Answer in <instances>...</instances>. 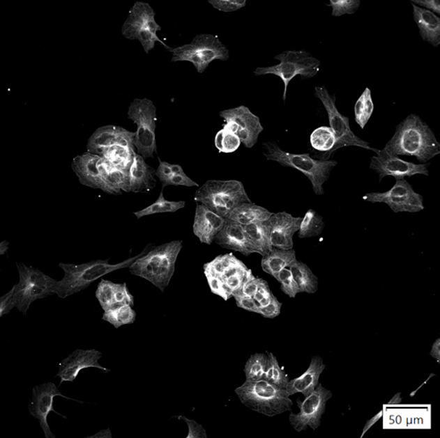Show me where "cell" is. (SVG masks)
<instances>
[{
  "mask_svg": "<svg viewBox=\"0 0 440 438\" xmlns=\"http://www.w3.org/2000/svg\"><path fill=\"white\" fill-rule=\"evenodd\" d=\"M384 150L397 157H416L426 163L440 154V144L429 125L416 114H410L397 126Z\"/></svg>",
  "mask_w": 440,
  "mask_h": 438,
  "instance_id": "1",
  "label": "cell"
},
{
  "mask_svg": "<svg viewBox=\"0 0 440 438\" xmlns=\"http://www.w3.org/2000/svg\"><path fill=\"white\" fill-rule=\"evenodd\" d=\"M151 247L150 244L145 247L140 255L131 257L116 265H110L109 259L94 260V261L82 263V265L60 263L59 266L64 271L65 276L56 283L54 288V293L59 298L66 299L73 295L84 291L103 276L112 274L118 269H129L136 260L151 249Z\"/></svg>",
  "mask_w": 440,
  "mask_h": 438,
  "instance_id": "2",
  "label": "cell"
},
{
  "mask_svg": "<svg viewBox=\"0 0 440 438\" xmlns=\"http://www.w3.org/2000/svg\"><path fill=\"white\" fill-rule=\"evenodd\" d=\"M183 249V241L175 240L155 247L130 266L131 274L146 279L164 292L170 283L177 257Z\"/></svg>",
  "mask_w": 440,
  "mask_h": 438,
  "instance_id": "3",
  "label": "cell"
},
{
  "mask_svg": "<svg viewBox=\"0 0 440 438\" xmlns=\"http://www.w3.org/2000/svg\"><path fill=\"white\" fill-rule=\"evenodd\" d=\"M235 393L245 407L268 417H274L292 409L293 402L286 389L264 380H245L242 386L236 389Z\"/></svg>",
  "mask_w": 440,
  "mask_h": 438,
  "instance_id": "4",
  "label": "cell"
},
{
  "mask_svg": "<svg viewBox=\"0 0 440 438\" xmlns=\"http://www.w3.org/2000/svg\"><path fill=\"white\" fill-rule=\"evenodd\" d=\"M264 155L267 160L277 162L285 167L293 168L301 171L312 182L313 191L316 195L324 194L323 184L329 179L332 170L337 166L335 161H321L314 159L309 154H290L282 150L277 144L266 142L264 146Z\"/></svg>",
  "mask_w": 440,
  "mask_h": 438,
  "instance_id": "5",
  "label": "cell"
},
{
  "mask_svg": "<svg viewBox=\"0 0 440 438\" xmlns=\"http://www.w3.org/2000/svg\"><path fill=\"white\" fill-rule=\"evenodd\" d=\"M195 200L226 219L236 206L252 202L243 184L235 180H208L196 191Z\"/></svg>",
  "mask_w": 440,
  "mask_h": 438,
  "instance_id": "6",
  "label": "cell"
},
{
  "mask_svg": "<svg viewBox=\"0 0 440 438\" xmlns=\"http://www.w3.org/2000/svg\"><path fill=\"white\" fill-rule=\"evenodd\" d=\"M167 49L172 53L171 61L192 63L199 74L205 72L214 60L227 61L229 58V49L213 34H200L192 42L177 47H167Z\"/></svg>",
  "mask_w": 440,
  "mask_h": 438,
  "instance_id": "7",
  "label": "cell"
},
{
  "mask_svg": "<svg viewBox=\"0 0 440 438\" xmlns=\"http://www.w3.org/2000/svg\"><path fill=\"white\" fill-rule=\"evenodd\" d=\"M128 119L137 125L135 148L144 158H153L158 153L156 142L157 109L148 98H135L128 109Z\"/></svg>",
  "mask_w": 440,
  "mask_h": 438,
  "instance_id": "8",
  "label": "cell"
},
{
  "mask_svg": "<svg viewBox=\"0 0 440 438\" xmlns=\"http://www.w3.org/2000/svg\"><path fill=\"white\" fill-rule=\"evenodd\" d=\"M275 59L280 60V63L270 68H259L255 75H274L280 77L285 85L284 101H286L288 85L296 76L300 75L303 80L311 79L318 75L321 68V61L305 50L285 52L275 56Z\"/></svg>",
  "mask_w": 440,
  "mask_h": 438,
  "instance_id": "9",
  "label": "cell"
},
{
  "mask_svg": "<svg viewBox=\"0 0 440 438\" xmlns=\"http://www.w3.org/2000/svg\"><path fill=\"white\" fill-rule=\"evenodd\" d=\"M156 13L150 4L145 2H136L130 9L128 18L123 24V36L130 40L140 41L144 52L153 50L156 42L165 47H169L158 37V31H161L160 25L155 20Z\"/></svg>",
  "mask_w": 440,
  "mask_h": 438,
  "instance_id": "10",
  "label": "cell"
},
{
  "mask_svg": "<svg viewBox=\"0 0 440 438\" xmlns=\"http://www.w3.org/2000/svg\"><path fill=\"white\" fill-rule=\"evenodd\" d=\"M315 96L321 101L323 106L327 111L329 125H331V128L337 138L333 153L338 149L350 147V146L367 149V150L375 152L377 154L379 153L381 150L370 147L368 142L364 141L362 139L354 135L352 130H351L349 118L340 113L337 106H335V95L329 94L325 87H316Z\"/></svg>",
  "mask_w": 440,
  "mask_h": 438,
  "instance_id": "11",
  "label": "cell"
},
{
  "mask_svg": "<svg viewBox=\"0 0 440 438\" xmlns=\"http://www.w3.org/2000/svg\"><path fill=\"white\" fill-rule=\"evenodd\" d=\"M331 398V390L325 389L321 384H319L314 391L306 396L303 401L297 399L299 412L298 414L291 412L290 424L297 432H302L308 428H312L313 430H318L321 426L322 416L325 414L327 402Z\"/></svg>",
  "mask_w": 440,
  "mask_h": 438,
  "instance_id": "12",
  "label": "cell"
},
{
  "mask_svg": "<svg viewBox=\"0 0 440 438\" xmlns=\"http://www.w3.org/2000/svg\"><path fill=\"white\" fill-rule=\"evenodd\" d=\"M363 198L372 204L384 203L395 214L419 212L424 209L423 196L414 191L405 180H397L393 188L388 191L368 193Z\"/></svg>",
  "mask_w": 440,
  "mask_h": 438,
  "instance_id": "13",
  "label": "cell"
},
{
  "mask_svg": "<svg viewBox=\"0 0 440 438\" xmlns=\"http://www.w3.org/2000/svg\"><path fill=\"white\" fill-rule=\"evenodd\" d=\"M220 116L226 120L224 128L235 133L246 148H252L258 142L264 126L257 116L245 106L222 111Z\"/></svg>",
  "mask_w": 440,
  "mask_h": 438,
  "instance_id": "14",
  "label": "cell"
},
{
  "mask_svg": "<svg viewBox=\"0 0 440 438\" xmlns=\"http://www.w3.org/2000/svg\"><path fill=\"white\" fill-rule=\"evenodd\" d=\"M429 165V163H409L382 149L376 157H372L370 168L378 174L379 182H381L388 176L394 177L397 180H404L405 177H413L416 174L428 176Z\"/></svg>",
  "mask_w": 440,
  "mask_h": 438,
  "instance_id": "15",
  "label": "cell"
},
{
  "mask_svg": "<svg viewBox=\"0 0 440 438\" xmlns=\"http://www.w3.org/2000/svg\"><path fill=\"white\" fill-rule=\"evenodd\" d=\"M56 396H61L63 398L77 401V400L69 398L68 396L63 395L55 384L50 382L41 384V385L33 387V396H31L29 406H28V410H29L31 415L40 421V427L43 428L47 438L56 437L52 430H50L49 422H47V416H49L50 412H55V414L66 419V416L59 414L54 409V399Z\"/></svg>",
  "mask_w": 440,
  "mask_h": 438,
  "instance_id": "16",
  "label": "cell"
},
{
  "mask_svg": "<svg viewBox=\"0 0 440 438\" xmlns=\"http://www.w3.org/2000/svg\"><path fill=\"white\" fill-rule=\"evenodd\" d=\"M103 354L96 349H77L60 363L59 373L56 377H60V384L66 382H75L82 370L89 368H97V369L110 373L109 369L103 367L99 363Z\"/></svg>",
  "mask_w": 440,
  "mask_h": 438,
  "instance_id": "17",
  "label": "cell"
},
{
  "mask_svg": "<svg viewBox=\"0 0 440 438\" xmlns=\"http://www.w3.org/2000/svg\"><path fill=\"white\" fill-rule=\"evenodd\" d=\"M135 133L122 127L107 125L100 127L91 135L87 143V152L100 155L104 149L113 146L135 148Z\"/></svg>",
  "mask_w": 440,
  "mask_h": 438,
  "instance_id": "18",
  "label": "cell"
},
{
  "mask_svg": "<svg viewBox=\"0 0 440 438\" xmlns=\"http://www.w3.org/2000/svg\"><path fill=\"white\" fill-rule=\"evenodd\" d=\"M302 218L294 217L287 212L272 214L267 221L270 227L271 241L275 249H294V236L298 233Z\"/></svg>",
  "mask_w": 440,
  "mask_h": 438,
  "instance_id": "19",
  "label": "cell"
},
{
  "mask_svg": "<svg viewBox=\"0 0 440 438\" xmlns=\"http://www.w3.org/2000/svg\"><path fill=\"white\" fill-rule=\"evenodd\" d=\"M214 241L223 249L235 251L245 256L258 253L257 249L246 233L245 226L227 219L224 227L215 237Z\"/></svg>",
  "mask_w": 440,
  "mask_h": 438,
  "instance_id": "20",
  "label": "cell"
},
{
  "mask_svg": "<svg viewBox=\"0 0 440 438\" xmlns=\"http://www.w3.org/2000/svg\"><path fill=\"white\" fill-rule=\"evenodd\" d=\"M227 219L211 210L207 206L197 203L192 233L201 243L211 245L215 237L224 227Z\"/></svg>",
  "mask_w": 440,
  "mask_h": 438,
  "instance_id": "21",
  "label": "cell"
},
{
  "mask_svg": "<svg viewBox=\"0 0 440 438\" xmlns=\"http://www.w3.org/2000/svg\"><path fill=\"white\" fill-rule=\"evenodd\" d=\"M100 155L84 153L75 157L72 162V169L77 174L82 185L103 191L104 185L100 175L98 161Z\"/></svg>",
  "mask_w": 440,
  "mask_h": 438,
  "instance_id": "22",
  "label": "cell"
},
{
  "mask_svg": "<svg viewBox=\"0 0 440 438\" xmlns=\"http://www.w3.org/2000/svg\"><path fill=\"white\" fill-rule=\"evenodd\" d=\"M326 365L323 363L321 357H313L311 363H310L308 369L305 373L302 374L296 379L289 380L286 390L288 395L293 396L297 393H303V396H308L314 391L316 387L319 384V377L324 371Z\"/></svg>",
  "mask_w": 440,
  "mask_h": 438,
  "instance_id": "23",
  "label": "cell"
},
{
  "mask_svg": "<svg viewBox=\"0 0 440 438\" xmlns=\"http://www.w3.org/2000/svg\"><path fill=\"white\" fill-rule=\"evenodd\" d=\"M129 173L131 192L149 193L156 186V171L141 155L135 154Z\"/></svg>",
  "mask_w": 440,
  "mask_h": 438,
  "instance_id": "24",
  "label": "cell"
},
{
  "mask_svg": "<svg viewBox=\"0 0 440 438\" xmlns=\"http://www.w3.org/2000/svg\"><path fill=\"white\" fill-rule=\"evenodd\" d=\"M414 21L420 36L434 47L440 44V18L434 13L413 4Z\"/></svg>",
  "mask_w": 440,
  "mask_h": 438,
  "instance_id": "25",
  "label": "cell"
},
{
  "mask_svg": "<svg viewBox=\"0 0 440 438\" xmlns=\"http://www.w3.org/2000/svg\"><path fill=\"white\" fill-rule=\"evenodd\" d=\"M52 288L40 287L36 285H27L18 282L15 285L14 297L15 307L22 313L26 314L33 302L52 296Z\"/></svg>",
  "mask_w": 440,
  "mask_h": 438,
  "instance_id": "26",
  "label": "cell"
},
{
  "mask_svg": "<svg viewBox=\"0 0 440 438\" xmlns=\"http://www.w3.org/2000/svg\"><path fill=\"white\" fill-rule=\"evenodd\" d=\"M273 214L274 212L268 211L261 205L253 204L252 202L243 203L234 208L227 219L246 226L256 222L267 221Z\"/></svg>",
  "mask_w": 440,
  "mask_h": 438,
  "instance_id": "27",
  "label": "cell"
},
{
  "mask_svg": "<svg viewBox=\"0 0 440 438\" xmlns=\"http://www.w3.org/2000/svg\"><path fill=\"white\" fill-rule=\"evenodd\" d=\"M310 141L313 148V158L328 161L333 154L337 138L331 127L322 126L313 131Z\"/></svg>",
  "mask_w": 440,
  "mask_h": 438,
  "instance_id": "28",
  "label": "cell"
},
{
  "mask_svg": "<svg viewBox=\"0 0 440 438\" xmlns=\"http://www.w3.org/2000/svg\"><path fill=\"white\" fill-rule=\"evenodd\" d=\"M296 260H297L296 253L294 249L283 250L273 247L268 255L262 256L261 269L266 274L276 279L281 271L289 267L291 263Z\"/></svg>",
  "mask_w": 440,
  "mask_h": 438,
  "instance_id": "29",
  "label": "cell"
},
{
  "mask_svg": "<svg viewBox=\"0 0 440 438\" xmlns=\"http://www.w3.org/2000/svg\"><path fill=\"white\" fill-rule=\"evenodd\" d=\"M294 281L298 286L299 293L314 294L318 290L319 281L312 269L305 263L294 261L289 267Z\"/></svg>",
  "mask_w": 440,
  "mask_h": 438,
  "instance_id": "30",
  "label": "cell"
},
{
  "mask_svg": "<svg viewBox=\"0 0 440 438\" xmlns=\"http://www.w3.org/2000/svg\"><path fill=\"white\" fill-rule=\"evenodd\" d=\"M245 228L250 240L257 249L259 256L268 255L273 249L271 241L270 227L267 221L246 225Z\"/></svg>",
  "mask_w": 440,
  "mask_h": 438,
  "instance_id": "31",
  "label": "cell"
},
{
  "mask_svg": "<svg viewBox=\"0 0 440 438\" xmlns=\"http://www.w3.org/2000/svg\"><path fill=\"white\" fill-rule=\"evenodd\" d=\"M135 154V148L113 146V147L104 149L100 157L105 158L114 167L129 171Z\"/></svg>",
  "mask_w": 440,
  "mask_h": 438,
  "instance_id": "32",
  "label": "cell"
},
{
  "mask_svg": "<svg viewBox=\"0 0 440 438\" xmlns=\"http://www.w3.org/2000/svg\"><path fill=\"white\" fill-rule=\"evenodd\" d=\"M17 267L19 274V282L21 283L52 288L54 292V288L59 281L44 274L39 269L29 267L23 263H17Z\"/></svg>",
  "mask_w": 440,
  "mask_h": 438,
  "instance_id": "33",
  "label": "cell"
},
{
  "mask_svg": "<svg viewBox=\"0 0 440 438\" xmlns=\"http://www.w3.org/2000/svg\"><path fill=\"white\" fill-rule=\"evenodd\" d=\"M136 319V313L132 306L128 304H119L110 308L104 312L103 320L110 323L116 329L120 327L132 324Z\"/></svg>",
  "mask_w": 440,
  "mask_h": 438,
  "instance_id": "34",
  "label": "cell"
},
{
  "mask_svg": "<svg viewBox=\"0 0 440 438\" xmlns=\"http://www.w3.org/2000/svg\"><path fill=\"white\" fill-rule=\"evenodd\" d=\"M325 224L323 218L317 212L310 209L307 211L305 217L302 218L298 236L300 239H308V237H317L321 235Z\"/></svg>",
  "mask_w": 440,
  "mask_h": 438,
  "instance_id": "35",
  "label": "cell"
},
{
  "mask_svg": "<svg viewBox=\"0 0 440 438\" xmlns=\"http://www.w3.org/2000/svg\"><path fill=\"white\" fill-rule=\"evenodd\" d=\"M185 201H169L164 198L163 191H161L156 202L141 211L134 212V214L136 218L141 219L148 217V215L162 214V212H176L180 209L185 208Z\"/></svg>",
  "mask_w": 440,
  "mask_h": 438,
  "instance_id": "36",
  "label": "cell"
},
{
  "mask_svg": "<svg viewBox=\"0 0 440 438\" xmlns=\"http://www.w3.org/2000/svg\"><path fill=\"white\" fill-rule=\"evenodd\" d=\"M373 111H374V104L372 101V91L367 88L354 106V116L361 128L363 129L365 127L372 116Z\"/></svg>",
  "mask_w": 440,
  "mask_h": 438,
  "instance_id": "37",
  "label": "cell"
},
{
  "mask_svg": "<svg viewBox=\"0 0 440 438\" xmlns=\"http://www.w3.org/2000/svg\"><path fill=\"white\" fill-rule=\"evenodd\" d=\"M241 141L237 135L224 128L218 131L215 137V146L221 153H234L240 148Z\"/></svg>",
  "mask_w": 440,
  "mask_h": 438,
  "instance_id": "38",
  "label": "cell"
},
{
  "mask_svg": "<svg viewBox=\"0 0 440 438\" xmlns=\"http://www.w3.org/2000/svg\"><path fill=\"white\" fill-rule=\"evenodd\" d=\"M268 361L267 354H252L245 366L246 380H259L264 376L266 364Z\"/></svg>",
  "mask_w": 440,
  "mask_h": 438,
  "instance_id": "39",
  "label": "cell"
},
{
  "mask_svg": "<svg viewBox=\"0 0 440 438\" xmlns=\"http://www.w3.org/2000/svg\"><path fill=\"white\" fill-rule=\"evenodd\" d=\"M236 259V257L234 256L233 253L218 256L213 261L205 263L204 266V274H210L221 278L224 272L235 262Z\"/></svg>",
  "mask_w": 440,
  "mask_h": 438,
  "instance_id": "40",
  "label": "cell"
},
{
  "mask_svg": "<svg viewBox=\"0 0 440 438\" xmlns=\"http://www.w3.org/2000/svg\"><path fill=\"white\" fill-rule=\"evenodd\" d=\"M114 286L112 281H107V279H101L99 285H98L96 290V298L99 301L100 306L103 308L104 312L109 310L114 304Z\"/></svg>",
  "mask_w": 440,
  "mask_h": 438,
  "instance_id": "41",
  "label": "cell"
},
{
  "mask_svg": "<svg viewBox=\"0 0 440 438\" xmlns=\"http://www.w3.org/2000/svg\"><path fill=\"white\" fill-rule=\"evenodd\" d=\"M360 0H331L328 6H331L332 15L341 17L344 15H353L358 10Z\"/></svg>",
  "mask_w": 440,
  "mask_h": 438,
  "instance_id": "42",
  "label": "cell"
},
{
  "mask_svg": "<svg viewBox=\"0 0 440 438\" xmlns=\"http://www.w3.org/2000/svg\"><path fill=\"white\" fill-rule=\"evenodd\" d=\"M276 279L280 283L281 290L290 298H294L299 293L298 286L294 281L290 269H284L278 274Z\"/></svg>",
  "mask_w": 440,
  "mask_h": 438,
  "instance_id": "43",
  "label": "cell"
},
{
  "mask_svg": "<svg viewBox=\"0 0 440 438\" xmlns=\"http://www.w3.org/2000/svg\"><path fill=\"white\" fill-rule=\"evenodd\" d=\"M204 274L212 293L223 298L225 301H227L233 297L232 292L227 287V285L224 283L221 278L210 274Z\"/></svg>",
  "mask_w": 440,
  "mask_h": 438,
  "instance_id": "44",
  "label": "cell"
},
{
  "mask_svg": "<svg viewBox=\"0 0 440 438\" xmlns=\"http://www.w3.org/2000/svg\"><path fill=\"white\" fill-rule=\"evenodd\" d=\"M267 354L271 359L272 368H273V376H272L271 383L282 387V389H286L288 382H289V377H288L286 371L278 363L277 357L273 354L270 353V352H267Z\"/></svg>",
  "mask_w": 440,
  "mask_h": 438,
  "instance_id": "45",
  "label": "cell"
},
{
  "mask_svg": "<svg viewBox=\"0 0 440 438\" xmlns=\"http://www.w3.org/2000/svg\"><path fill=\"white\" fill-rule=\"evenodd\" d=\"M115 304H128V306H134L135 297L131 293H130L126 283H115V286H114L113 306H115Z\"/></svg>",
  "mask_w": 440,
  "mask_h": 438,
  "instance_id": "46",
  "label": "cell"
},
{
  "mask_svg": "<svg viewBox=\"0 0 440 438\" xmlns=\"http://www.w3.org/2000/svg\"><path fill=\"white\" fill-rule=\"evenodd\" d=\"M208 3L218 11L225 13L236 12L246 5L245 0H210Z\"/></svg>",
  "mask_w": 440,
  "mask_h": 438,
  "instance_id": "47",
  "label": "cell"
},
{
  "mask_svg": "<svg viewBox=\"0 0 440 438\" xmlns=\"http://www.w3.org/2000/svg\"><path fill=\"white\" fill-rule=\"evenodd\" d=\"M259 281V278H256L255 276L252 274L251 269H250L240 291L238 293L234 295V296H236V295H242V296L253 297L256 290H257Z\"/></svg>",
  "mask_w": 440,
  "mask_h": 438,
  "instance_id": "48",
  "label": "cell"
},
{
  "mask_svg": "<svg viewBox=\"0 0 440 438\" xmlns=\"http://www.w3.org/2000/svg\"><path fill=\"white\" fill-rule=\"evenodd\" d=\"M179 420L185 421L188 426V438H207V433L204 428L194 420H189L185 416H179Z\"/></svg>",
  "mask_w": 440,
  "mask_h": 438,
  "instance_id": "49",
  "label": "cell"
},
{
  "mask_svg": "<svg viewBox=\"0 0 440 438\" xmlns=\"http://www.w3.org/2000/svg\"><path fill=\"white\" fill-rule=\"evenodd\" d=\"M282 304L275 297L270 304L264 307H259V314L266 319H274L281 313Z\"/></svg>",
  "mask_w": 440,
  "mask_h": 438,
  "instance_id": "50",
  "label": "cell"
},
{
  "mask_svg": "<svg viewBox=\"0 0 440 438\" xmlns=\"http://www.w3.org/2000/svg\"><path fill=\"white\" fill-rule=\"evenodd\" d=\"M249 271L250 269L247 272H241V274L231 276V277L226 279H222L224 283L226 284L227 287L229 288L231 292H232L233 296L234 295L238 293L240 291Z\"/></svg>",
  "mask_w": 440,
  "mask_h": 438,
  "instance_id": "51",
  "label": "cell"
},
{
  "mask_svg": "<svg viewBox=\"0 0 440 438\" xmlns=\"http://www.w3.org/2000/svg\"><path fill=\"white\" fill-rule=\"evenodd\" d=\"M235 297L236 306L242 309L248 311V312L256 313L259 312L258 304L253 299L252 297L242 296V295H236Z\"/></svg>",
  "mask_w": 440,
  "mask_h": 438,
  "instance_id": "52",
  "label": "cell"
},
{
  "mask_svg": "<svg viewBox=\"0 0 440 438\" xmlns=\"http://www.w3.org/2000/svg\"><path fill=\"white\" fill-rule=\"evenodd\" d=\"M15 290V285L8 294H6L5 296L0 298V317H3L6 315V314L10 313L13 308H15L14 299H13Z\"/></svg>",
  "mask_w": 440,
  "mask_h": 438,
  "instance_id": "53",
  "label": "cell"
},
{
  "mask_svg": "<svg viewBox=\"0 0 440 438\" xmlns=\"http://www.w3.org/2000/svg\"><path fill=\"white\" fill-rule=\"evenodd\" d=\"M159 161L160 165L156 171V177L159 178L161 183H162V189H164L166 188V184L170 178L173 176V173L169 163L161 161L160 158H159Z\"/></svg>",
  "mask_w": 440,
  "mask_h": 438,
  "instance_id": "54",
  "label": "cell"
},
{
  "mask_svg": "<svg viewBox=\"0 0 440 438\" xmlns=\"http://www.w3.org/2000/svg\"><path fill=\"white\" fill-rule=\"evenodd\" d=\"M167 186H185V187H198V184L194 182L186 175L185 173L183 174H173V176L170 178L169 182H167Z\"/></svg>",
  "mask_w": 440,
  "mask_h": 438,
  "instance_id": "55",
  "label": "cell"
},
{
  "mask_svg": "<svg viewBox=\"0 0 440 438\" xmlns=\"http://www.w3.org/2000/svg\"><path fill=\"white\" fill-rule=\"evenodd\" d=\"M271 293L272 292L268 282L264 281V279H259L257 290H256L255 294L253 295L252 297L256 301V303L259 304V302Z\"/></svg>",
  "mask_w": 440,
  "mask_h": 438,
  "instance_id": "56",
  "label": "cell"
},
{
  "mask_svg": "<svg viewBox=\"0 0 440 438\" xmlns=\"http://www.w3.org/2000/svg\"><path fill=\"white\" fill-rule=\"evenodd\" d=\"M413 4L420 6L426 10H432L430 12L437 13V14H440V2L439 0H414L411 1Z\"/></svg>",
  "mask_w": 440,
  "mask_h": 438,
  "instance_id": "57",
  "label": "cell"
},
{
  "mask_svg": "<svg viewBox=\"0 0 440 438\" xmlns=\"http://www.w3.org/2000/svg\"><path fill=\"white\" fill-rule=\"evenodd\" d=\"M382 416H383V412L381 411L378 412V414H377L374 416V417H372V419H370V420L366 422L365 426L363 427L362 437L364 436V435L367 433V431H368L370 428H372L373 426H374L377 422L381 420V419L382 418Z\"/></svg>",
  "mask_w": 440,
  "mask_h": 438,
  "instance_id": "58",
  "label": "cell"
},
{
  "mask_svg": "<svg viewBox=\"0 0 440 438\" xmlns=\"http://www.w3.org/2000/svg\"><path fill=\"white\" fill-rule=\"evenodd\" d=\"M272 376H273V368H272L271 359L268 357L267 364H266L264 376H262L261 380L271 383Z\"/></svg>",
  "mask_w": 440,
  "mask_h": 438,
  "instance_id": "59",
  "label": "cell"
},
{
  "mask_svg": "<svg viewBox=\"0 0 440 438\" xmlns=\"http://www.w3.org/2000/svg\"><path fill=\"white\" fill-rule=\"evenodd\" d=\"M430 355L432 357L436 359L437 361L439 363L440 361V339L438 338L433 343L432 350H430Z\"/></svg>",
  "mask_w": 440,
  "mask_h": 438,
  "instance_id": "60",
  "label": "cell"
},
{
  "mask_svg": "<svg viewBox=\"0 0 440 438\" xmlns=\"http://www.w3.org/2000/svg\"><path fill=\"white\" fill-rule=\"evenodd\" d=\"M275 297H276L274 296L273 293L268 295V297H266L265 298H264V299L259 302V303L258 304V306L264 307L265 306H267V304H270L271 302L273 300Z\"/></svg>",
  "mask_w": 440,
  "mask_h": 438,
  "instance_id": "61",
  "label": "cell"
},
{
  "mask_svg": "<svg viewBox=\"0 0 440 438\" xmlns=\"http://www.w3.org/2000/svg\"><path fill=\"white\" fill-rule=\"evenodd\" d=\"M402 402L401 393H395L393 396V398L388 402V405H400Z\"/></svg>",
  "mask_w": 440,
  "mask_h": 438,
  "instance_id": "62",
  "label": "cell"
},
{
  "mask_svg": "<svg viewBox=\"0 0 440 438\" xmlns=\"http://www.w3.org/2000/svg\"><path fill=\"white\" fill-rule=\"evenodd\" d=\"M171 170H172L173 174H183L185 173V171L183 170L182 166L179 164H170Z\"/></svg>",
  "mask_w": 440,
  "mask_h": 438,
  "instance_id": "63",
  "label": "cell"
}]
</instances>
